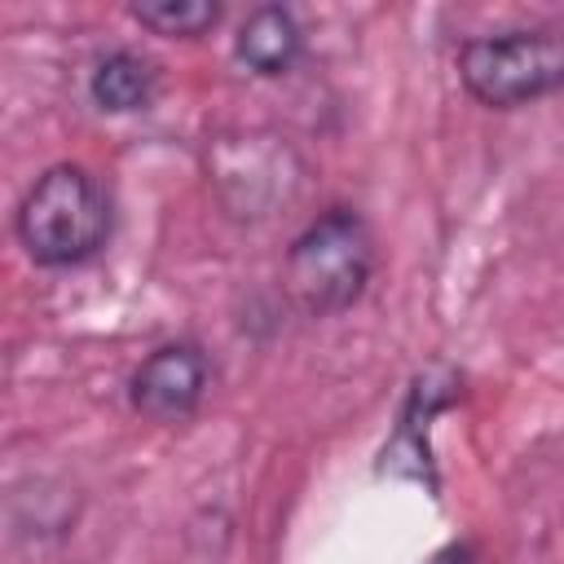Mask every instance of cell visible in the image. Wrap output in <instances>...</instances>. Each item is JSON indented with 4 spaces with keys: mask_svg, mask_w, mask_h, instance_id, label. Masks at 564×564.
<instances>
[{
    "mask_svg": "<svg viewBox=\"0 0 564 564\" xmlns=\"http://www.w3.org/2000/svg\"><path fill=\"white\" fill-rule=\"evenodd\" d=\"M145 31L167 40H198L220 22V4L212 0H141L128 9Z\"/></svg>",
    "mask_w": 564,
    "mask_h": 564,
    "instance_id": "obj_8",
    "label": "cell"
},
{
    "mask_svg": "<svg viewBox=\"0 0 564 564\" xmlns=\"http://www.w3.org/2000/svg\"><path fill=\"white\" fill-rule=\"evenodd\" d=\"M159 93V70L150 57L132 53V48H115L106 57H97L93 75H88V97L97 110L110 115H132L145 110Z\"/></svg>",
    "mask_w": 564,
    "mask_h": 564,
    "instance_id": "obj_7",
    "label": "cell"
},
{
    "mask_svg": "<svg viewBox=\"0 0 564 564\" xmlns=\"http://www.w3.org/2000/svg\"><path fill=\"white\" fill-rule=\"evenodd\" d=\"M286 291L308 317H335L375 278V238L352 207L322 212L286 251Z\"/></svg>",
    "mask_w": 564,
    "mask_h": 564,
    "instance_id": "obj_2",
    "label": "cell"
},
{
    "mask_svg": "<svg viewBox=\"0 0 564 564\" xmlns=\"http://www.w3.org/2000/svg\"><path fill=\"white\" fill-rule=\"evenodd\" d=\"M463 88L494 110L524 106L564 84V44L551 31H502L458 48Z\"/></svg>",
    "mask_w": 564,
    "mask_h": 564,
    "instance_id": "obj_3",
    "label": "cell"
},
{
    "mask_svg": "<svg viewBox=\"0 0 564 564\" xmlns=\"http://www.w3.org/2000/svg\"><path fill=\"white\" fill-rule=\"evenodd\" d=\"M432 564H471V551L454 542V546H445V551H436V555H432Z\"/></svg>",
    "mask_w": 564,
    "mask_h": 564,
    "instance_id": "obj_9",
    "label": "cell"
},
{
    "mask_svg": "<svg viewBox=\"0 0 564 564\" xmlns=\"http://www.w3.org/2000/svg\"><path fill=\"white\" fill-rule=\"evenodd\" d=\"M110 194L79 163H53L31 181L13 212V234L44 269L93 260L110 238Z\"/></svg>",
    "mask_w": 564,
    "mask_h": 564,
    "instance_id": "obj_1",
    "label": "cell"
},
{
    "mask_svg": "<svg viewBox=\"0 0 564 564\" xmlns=\"http://www.w3.org/2000/svg\"><path fill=\"white\" fill-rule=\"evenodd\" d=\"M234 53H238V62H242L251 75L273 79V75H286V70L300 62V53H304V31H300V22H295L291 9H282V4H260V9H251L247 22L238 26Z\"/></svg>",
    "mask_w": 564,
    "mask_h": 564,
    "instance_id": "obj_6",
    "label": "cell"
},
{
    "mask_svg": "<svg viewBox=\"0 0 564 564\" xmlns=\"http://www.w3.org/2000/svg\"><path fill=\"white\" fill-rule=\"evenodd\" d=\"M207 388H212L207 352L198 344H189V339H176V344L154 348L132 370L128 397H132V410L154 419V423H185V419L198 414Z\"/></svg>",
    "mask_w": 564,
    "mask_h": 564,
    "instance_id": "obj_5",
    "label": "cell"
},
{
    "mask_svg": "<svg viewBox=\"0 0 564 564\" xmlns=\"http://www.w3.org/2000/svg\"><path fill=\"white\" fill-rule=\"evenodd\" d=\"M295 159L282 141L264 137V132H247L234 141L216 145V163H212V181L220 189V203L234 216H269V207L278 198H291L295 185Z\"/></svg>",
    "mask_w": 564,
    "mask_h": 564,
    "instance_id": "obj_4",
    "label": "cell"
}]
</instances>
